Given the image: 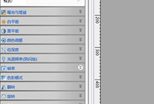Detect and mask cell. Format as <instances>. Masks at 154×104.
Returning a JSON list of instances; mask_svg holds the SVG:
<instances>
[{
    "label": "cell",
    "mask_w": 154,
    "mask_h": 104,
    "mask_svg": "<svg viewBox=\"0 0 154 104\" xmlns=\"http://www.w3.org/2000/svg\"><path fill=\"white\" fill-rule=\"evenodd\" d=\"M1 73L85 72V63H1Z\"/></svg>",
    "instance_id": "277c9868"
},
{
    "label": "cell",
    "mask_w": 154,
    "mask_h": 104,
    "mask_svg": "<svg viewBox=\"0 0 154 104\" xmlns=\"http://www.w3.org/2000/svg\"><path fill=\"white\" fill-rule=\"evenodd\" d=\"M1 15L2 17L83 16L85 8L82 7L2 8Z\"/></svg>",
    "instance_id": "9c48e42d"
},
{
    "label": "cell",
    "mask_w": 154,
    "mask_h": 104,
    "mask_svg": "<svg viewBox=\"0 0 154 104\" xmlns=\"http://www.w3.org/2000/svg\"><path fill=\"white\" fill-rule=\"evenodd\" d=\"M85 44H1V54H85Z\"/></svg>",
    "instance_id": "8992f818"
},
{
    "label": "cell",
    "mask_w": 154,
    "mask_h": 104,
    "mask_svg": "<svg viewBox=\"0 0 154 104\" xmlns=\"http://www.w3.org/2000/svg\"><path fill=\"white\" fill-rule=\"evenodd\" d=\"M83 16L2 17L1 24L8 25H84Z\"/></svg>",
    "instance_id": "30bf717a"
},
{
    "label": "cell",
    "mask_w": 154,
    "mask_h": 104,
    "mask_svg": "<svg viewBox=\"0 0 154 104\" xmlns=\"http://www.w3.org/2000/svg\"><path fill=\"white\" fill-rule=\"evenodd\" d=\"M85 54H1L0 62L6 63H85Z\"/></svg>",
    "instance_id": "52a82bcc"
},
{
    "label": "cell",
    "mask_w": 154,
    "mask_h": 104,
    "mask_svg": "<svg viewBox=\"0 0 154 104\" xmlns=\"http://www.w3.org/2000/svg\"><path fill=\"white\" fill-rule=\"evenodd\" d=\"M1 91H79L85 90V81L1 82Z\"/></svg>",
    "instance_id": "3957f363"
},
{
    "label": "cell",
    "mask_w": 154,
    "mask_h": 104,
    "mask_svg": "<svg viewBox=\"0 0 154 104\" xmlns=\"http://www.w3.org/2000/svg\"><path fill=\"white\" fill-rule=\"evenodd\" d=\"M1 35H85L84 25H2Z\"/></svg>",
    "instance_id": "6da1fadb"
},
{
    "label": "cell",
    "mask_w": 154,
    "mask_h": 104,
    "mask_svg": "<svg viewBox=\"0 0 154 104\" xmlns=\"http://www.w3.org/2000/svg\"><path fill=\"white\" fill-rule=\"evenodd\" d=\"M79 91H1V100H85Z\"/></svg>",
    "instance_id": "ba28073f"
},
{
    "label": "cell",
    "mask_w": 154,
    "mask_h": 104,
    "mask_svg": "<svg viewBox=\"0 0 154 104\" xmlns=\"http://www.w3.org/2000/svg\"><path fill=\"white\" fill-rule=\"evenodd\" d=\"M1 44H85V35H1Z\"/></svg>",
    "instance_id": "5b68a950"
},
{
    "label": "cell",
    "mask_w": 154,
    "mask_h": 104,
    "mask_svg": "<svg viewBox=\"0 0 154 104\" xmlns=\"http://www.w3.org/2000/svg\"><path fill=\"white\" fill-rule=\"evenodd\" d=\"M1 104H86L85 100H1Z\"/></svg>",
    "instance_id": "8fae6325"
},
{
    "label": "cell",
    "mask_w": 154,
    "mask_h": 104,
    "mask_svg": "<svg viewBox=\"0 0 154 104\" xmlns=\"http://www.w3.org/2000/svg\"><path fill=\"white\" fill-rule=\"evenodd\" d=\"M85 77V72L1 73V82H79Z\"/></svg>",
    "instance_id": "7a4b0ae2"
}]
</instances>
